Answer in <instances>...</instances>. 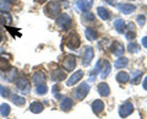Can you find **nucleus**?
I'll return each mask as SVG.
<instances>
[{"instance_id": "obj_42", "label": "nucleus", "mask_w": 147, "mask_h": 119, "mask_svg": "<svg viewBox=\"0 0 147 119\" xmlns=\"http://www.w3.org/2000/svg\"><path fill=\"white\" fill-rule=\"evenodd\" d=\"M1 39H3V34H1V32H0V42H1Z\"/></svg>"}, {"instance_id": "obj_6", "label": "nucleus", "mask_w": 147, "mask_h": 119, "mask_svg": "<svg viewBox=\"0 0 147 119\" xmlns=\"http://www.w3.org/2000/svg\"><path fill=\"white\" fill-rule=\"evenodd\" d=\"M98 64H99L100 66H102V68H99V75H100V77H102V79H105V77L109 75L110 70H112V65H110V63L107 62V60H100ZM99 65H98V66H99Z\"/></svg>"}, {"instance_id": "obj_13", "label": "nucleus", "mask_w": 147, "mask_h": 119, "mask_svg": "<svg viewBox=\"0 0 147 119\" xmlns=\"http://www.w3.org/2000/svg\"><path fill=\"white\" fill-rule=\"evenodd\" d=\"M118 9L123 14H126V15H129V14L134 12L136 7H135V5H132V4H118Z\"/></svg>"}, {"instance_id": "obj_7", "label": "nucleus", "mask_w": 147, "mask_h": 119, "mask_svg": "<svg viewBox=\"0 0 147 119\" xmlns=\"http://www.w3.org/2000/svg\"><path fill=\"white\" fill-rule=\"evenodd\" d=\"M93 55H94V52H93V48L92 47H86L85 52H84V59H82V64L85 66H88L92 59H93Z\"/></svg>"}, {"instance_id": "obj_3", "label": "nucleus", "mask_w": 147, "mask_h": 119, "mask_svg": "<svg viewBox=\"0 0 147 119\" xmlns=\"http://www.w3.org/2000/svg\"><path fill=\"white\" fill-rule=\"evenodd\" d=\"M65 43L70 49H76V48L80 47V43H81L80 42V37L77 36V33H70L67 36Z\"/></svg>"}, {"instance_id": "obj_24", "label": "nucleus", "mask_w": 147, "mask_h": 119, "mask_svg": "<svg viewBox=\"0 0 147 119\" xmlns=\"http://www.w3.org/2000/svg\"><path fill=\"white\" fill-rule=\"evenodd\" d=\"M72 104H74V102H72L71 98H64V101L61 102V109L65 111V112L70 111V109L72 108Z\"/></svg>"}, {"instance_id": "obj_29", "label": "nucleus", "mask_w": 147, "mask_h": 119, "mask_svg": "<svg viewBox=\"0 0 147 119\" xmlns=\"http://www.w3.org/2000/svg\"><path fill=\"white\" fill-rule=\"evenodd\" d=\"M12 102L17 104V106H24V104L26 103V99L24 97H21V96H18V95H13L12 96Z\"/></svg>"}, {"instance_id": "obj_22", "label": "nucleus", "mask_w": 147, "mask_h": 119, "mask_svg": "<svg viewBox=\"0 0 147 119\" xmlns=\"http://www.w3.org/2000/svg\"><path fill=\"white\" fill-rule=\"evenodd\" d=\"M114 27H115V30L119 32V33H123L124 30H125V22H124V20L121 19H118L114 21Z\"/></svg>"}, {"instance_id": "obj_38", "label": "nucleus", "mask_w": 147, "mask_h": 119, "mask_svg": "<svg viewBox=\"0 0 147 119\" xmlns=\"http://www.w3.org/2000/svg\"><path fill=\"white\" fill-rule=\"evenodd\" d=\"M142 45H144L145 48H147V37H144V38H142Z\"/></svg>"}, {"instance_id": "obj_37", "label": "nucleus", "mask_w": 147, "mask_h": 119, "mask_svg": "<svg viewBox=\"0 0 147 119\" xmlns=\"http://www.w3.org/2000/svg\"><path fill=\"white\" fill-rule=\"evenodd\" d=\"M5 25H6L5 16H4V15H0V26H5Z\"/></svg>"}, {"instance_id": "obj_12", "label": "nucleus", "mask_w": 147, "mask_h": 119, "mask_svg": "<svg viewBox=\"0 0 147 119\" xmlns=\"http://www.w3.org/2000/svg\"><path fill=\"white\" fill-rule=\"evenodd\" d=\"M66 77L65 71L63 69H59V68H55V69L52 71V80L53 81H61Z\"/></svg>"}, {"instance_id": "obj_23", "label": "nucleus", "mask_w": 147, "mask_h": 119, "mask_svg": "<svg viewBox=\"0 0 147 119\" xmlns=\"http://www.w3.org/2000/svg\"><path fill=\"white\" fill-rule=\"evenodd\" d=\"M117 80H118V82H120V84H125V82H127L129 80H130V76H129L127 72L120 71L117 75Z\"/></svg>"}, {"instance_id": "obj_5", "label": "nucleus", "mask_w": 147, "mask_h": 119, "mask_svg": "<svg viewBox=\"0 0 147 119\" xmlns=\"http://www.w3.org/2000/svg\"><path fill=\"white\" fill-rule=\"evenodd\" d=\"M88 92H90V86H88V84H87V82H82L79 87L76 89V92H75L76 98L77 99H84L86 96L88 95Z\"/></svg>"}, {"instance_id": "obj_1", "label": "nucleus", "mask_w": 147, "mask_h": 119, "mask_svg": "<svg viewBox=\"0 0 147 119\" xmlns=\"http://www.w3.org/2000/svg\"><path fill=\"white\" fill-rule=\"evenodd\" d=\"M60 10H61V7H60V4H59L58 1H50L48 5L44 7L45 15L49 16V17L58 16L59 14H60Z\"/></svg>"}, {"instance_id": "obj_27", "label": "nucleus", "mask_w": 147, "mask_h": 119, "mask_svg": "<svg viewBox=\"0 0 147 119\" xmlns=\"http://www.w3.org/2000/svg\"><path fill=\"white\" fill-rule=\"evenodd\" d=\"M11 9V1L10 0H1L0 1V10L7 12Z\"/></svg>"}, {"instance_id": "obj_34", "label": "nucleus", "mask_w": 147, "mask_h": 119, "mask_svg": "<svg viewBox=\"0 0 147 119\" xmlns=\"http://www.w3.org/2000/svg\"><path fill=\"white\" fill-rule=\"evenodd\" d=\"M0 95H1L3 97H7V96L10 95V90L7 87H4L3 85H0Z\"/></svg>"}, {"instance_id": "obj_36", "label": "nucleus", "mask_w": 147, "mask_h": 119, "mask_svg": "<svg viewBox=\"0 0 147 119\" xmlns=\"http://www.w3.org/2000/svg\"><path fill=\"white\" fill-rule=\"evenodd\" d=\"M15 76H16V69H12L11 70V74L7 76V80L9 81H12L13 79H15Z\"/></svg>"}, {"instance_id": "obj_31", "label": "nucleus", "mask_w": 147, "mask_h": 119, "mask_svg": "<svg viewBox=\"0 0 147 119\" xmlns=\"http://www.w3.org/2000/svg\"><path fill=\"white\" fill-rule=\"evenodd\" d=\"M141 76H142V71H135V72H132V80H131V82L134 85H137L140 82V80H141Z\"/></svg>"}, {"instance_id": "obj_40", "label": "nucleus", "mask_w": 147, "mask_h": 119, "mask_svg": "<svg viewBox=\"0 0 147 119\" xmlns=\"http://www.w3.org/2000/svg\"><path fill=\"white\" fill-rule=\"evenodd\" d=\"M105 1H107L108 4H110V5H113L114 4V0H105Z\"/></svg>"}, {"instance_id": "obj_15", "label": "nucleus", "mask_w": 147, "mask_h": 119, "mask_svg": "<svg viewBox=\"0 0 147 119\" xmlns=\"http://www.w3.org/2000/svg\"><path fill=\"white\" fill-rule=\"evenodd\" d=\"M98 92L100 96H103V97H107V96H109L110 93V89L108 84H105V82H100V84L98 85Z\"/></svg>"}, {"instance_id": "obj_18", "label": "nucleus", "mask_w": 147, "mask_h": 119, "mask_svg": "<svg viewBox=\"0 0 147 119\" xmlns=\"http://www.w3.org/2000/svg\"><path fill=\"white\" fill-rule=\"evenodd\" d=\"M103 108H104V104L100 99H96L94 102L92 103V109H93L94 113H100L103 111Z\"/></svg>"}, {"instance_id": "obj_19", "label": "nucleus", "mask_w": 147, "mask_h": 119, "mask_svg": "<svg viewBox=\"0 0 147 119\" xmlns=\"http://www.w3.org/2000/svg\"><path fill=\"white\" fill-rule=\"evenodd\" d=\"M97 12H98V15H99V17H100L102 20H109V19H110V12H109L105 7L99 6V7L97 9Z\"/></svg>"}, {"instance_id": "obj_10", "label": "nucleus", "mask_w": 147, "mask_h": 119, "mask_svg": "<svg viewBox=\"0 0 147 119\" xmlns=\"http://www.w3.org/2000/svg\"><path fill=\"white\" fill-rule=\"evenodd\" d=\"M82 76H84V71H82V70H77L76 72H74V74L70 76V79L66 81V85L67 86H74V85L77 84V82L82 79Z\"/></svg>"}, {"instance_id": "obj_39", "label": "nucleus", "mask_w": 147, "mask_h": 119, "mask_svg": "<svg viewBox=\"0 0 147 119\" xmlns=\"http://www.w3.org/2000/svg\"><path fill=\"white\" fill-rule=\"evenodd\" d=\"M142 85H144V89H145V90H147V76L145 77V80H144V84H142Z\"/></svg>"}, {"instance_id": "obj_26", "label": "nucleus", "mask_w": 147, "mask_h": 119, "mask_svg": "<svg viewBox=\"0 0 147 119\" xmlns=\"http://www.w3.org/2000/svg\"><path fill=\"white\" fill-rule=\"evenodd\" d=\"M30 109H31V112H33V113H40L43 111V104L39 102H33L31 104Z\"/></svg>"}, {"instance_id": "obj_30", "label": "nucleus", "mask_w": 147, "mask_h": 119, "mask_svg": "<svg viewBox=\"0 0 147 119\" xmlns=\"http://www.w3.org/2000/svg\"><path fill=\"white\" fill-rule=\"evenodd\" d=\"M0 113H1V116L4 117H7L9 114H10V106L6 103H4L0 106Z\"/></svg>"}, {"instance_id": "obj_25", "label": "nucleus", "mask_w": 147, "mask_h": 119, "mask_svg": "<svg viewBox=\"0 0 147 119\" xmlns=\"http://www.w3.org/2000/svg\"><path fill=\"white\" fill-rule=\"evenodd\" d=\"M10 69H11V66H10V64H9V62L5 58L0 57V70L1 71H9Z\"/></svg>"}, {"instance_id": "obj_2", "label": "nucleus", "mask_w": 147, "mask_h": 119, "mask_svg": "<svg viewBox=\"0 0 147 119\" xmlns=\"http://www.w3.org/2000/svg\"><path fill=\"white\" fill-rule=\"evenodd\" d=\"M63 66H64V69L67 70V71L74 70V68L76 66V58H75V55H72V54H67V55L64 57Z\"/></svg>"}, {"instance_id": "obj_9", "label": "nucleus", "mask_w": 147, "mask_h": 119, "mask_svg": "<svg viewBox=\"0 0 147 119\" xmlns=\"http://www.w3.org/2000/svg\"><path fill=\"white\" fill-rule=\"evenodd\" d=\"M110 52L117 57H121L124 52H125V49H124V45L120 42H117L115 41V42H113L112 45H110Z\"/></svg>"}, {"instance_id": "obj_8", "label": "nucleus", "mask_w": 147, "mask_h": 119, "mask_svg": "<svg viewBox=\"0 0 147 119\" xmlns=\"http://www.w3.org/2000/svg\"><path fill=\"white\" fill-rule=\"evenodd\" d=\"M132 112H134V106H132V103H130V102H125L124 104H121L120 109H119V114H120V117H123V118L130 116Z\"/></svg>"}, {"instance_id": "obj_28", "label": "nucleus", "mask_w": 147, "mask_h": 119, "mask_svg": "<svg viewBox=\"0 0 147 119\" xmlns=\"http://www.w3.org/2000/svg\"><path fill=\"white\" fill-rule=\"evenodd\" d=\"M94 21V15L90 11H87L84 16H82V22L84 24H88V22H93Z\"/></svg>"}, {"instance_id": "obj_14", "label": "nucleus", "mask_w": 147, "mask_h": 119, "mask_svg": "<svg viewBox=\"0 0 147 119\" xmlns=\"http://www.w3.org/2000/svg\"><path fill=\"white\" fill-rule=\"evenodd\" d=\"M32 79H33V82L36 85H43V84H45V75H44V72H42V71L34 72Z\"/></svg>"}, {"instance_id": "obj_11", "label": "nucleus", "mask_w": 147, "mask_h": 119, "mask_svg": "<svg viewBox=\"0 0 147 119\" xmlns=\"http://www.w3.org/2000/svg\"><path fill=\"white\" fill-rule=\"evenodd\" d=\"M16 85L24 93H28L30 92V84H28V81H27L25 77H20V79L16 81Z\"/></svg>"}, {"instance_id": "obj_35", "label": "nucleus", "mask_w": 147, "mask_h": 119, "mask_svg": "<svg viewBox=\"0 0 147 119\" xmlns=\"http://www.w3.org/2000/svg\"><path fill=\"white\" fill-rule=\"evenodd\" d=\"M136 20H137V24H139L140 26H144L145 25V16L144 15H139Z\"/></svg>"}, {"instance_id": "obj_41", "label": "nucleus", "mask_w": 147, "mask_h": 119, "mask_svg": "<svg viewBox=\"0 0 147 119\" xmlns=\"http://www.w3.org/2000/svg\"><path fill=\"white\" fill-rule=\"evenodd\" d=\"M36 1H38V3H44V1H47V0H36Z\"/></svg>"}, {"instance_id": "obj_17", "label": "nucleus", "mask_w": 147, "mask_h": 119, "mask_svg": "<svg viewBox=\"0 0 147 119\" xmlns=\"http://www.w3.org/2000/svg\"><path fill=\"white\" fill-rule=\"evenodd\" d=\"M76 5H77V7H79L81 11H86L87 12L91 9L92 3H88L87 0H77Z\"/></svg>"}, {"instance_id": "obj_32", "label": "nucleus", "mask_w": 147, "mask_h": 119, "mask_svg": "<svg viewBox=\"0 0 147 119\" xmlns=\"http://www.w3.org/2000/svg\"><path fill=\"white\" fill-rule=\"evenodd\" d=\"M47 91H48V87L45 86V84H43V85H37L36 92L38 93V95H45V93H47Z\"/></svg>"}, {"instance_id": "obj_21", "label": "nucleus", "mask_w": 147, "mask_h": 119, "mask_svg": "<svg viewBox=\"0 0 147 119\" xmlns=\"http://www.w3.org/2000/svg\"><path fill=\"white\" fill-rule=\"evenodd\" d=\"M127 63H129L127 58H125V57H120L115 63H114V66H115L117 69H123V68H125V66L127 65Z\"/></svg>"}, {"instance_id": "obj_33", "label": "nucleus", "mask_w": 147, "mask_h": 119, "mask_svg": "<svg viewBox=\"0 0 147 119\" xmlns=\"http://www.w3.org/2000/svg\"><path fill=\"white\" fill-rule=\"evenodd\" d=\"M127 49H129V52H131V53H137L139 52V49H140V47H139V44L137 43L132 42V43H130L127 45Z\"/></svg>"}, {"instance_id": "obj_4", "label": "nucleus", "mask_w": 147, "mask_h": 119, "mask_svg": "<svg viewBox=\"0 0 147 119\" xmlns=\"http://www.w3.org/2000/svg\"><path fill=\"white\" fill-rule=\"evenodd\" d=\"M55 22H57V25L59 27H61L63 30H67L71 25V17L66 15V14H61V15L55 20Z\"/></svg>"}, {"instance_id": "obj_16", "label": "nucleus", "mask_w": 147, "mask_h": 119, "mask_svg": "<svg viewBox=\"0 0 147 119\" xmlns=\"http://www.w3.org/2000/svg\"><path fill=\"white\" fill-rule=\"evenodd\" d=\"M85 34H86V38L88 41H96L98 38V32L93 28H91V27H87L86 31H85Z\"/></svg>"}, {"instance_id": "obj_20", "label": "nucleus", "mask_w": 147, "mask_h": 119, "mask_svg": "<svg viewBox=\"0 0 147 119\" xmlns=\"http://www.w3.org/2000/svg\"><path fill=\"white\" fill-rule=\"evenodd\" d=\"M125 36H126V38L130 39V41L135 38L136 33H135V26H134V24H129L127 25V30H126Z\"/></svg>"}]
</instances>
